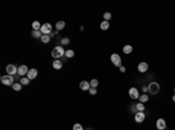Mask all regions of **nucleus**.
<instances>
[{"label":"nucleus","mask_w":175,"mask_h":130,"mask_svg":"<svg viewBox=\"0 0 175 130\" xmlns=\"http://www.w3.org/2000/svg\"><path fill=\"white\" fill-rule=\"evenodd\" d=\"M65 53V51L63 50V48L62 47H55L53 50H51V56L54 57V58H60V57H62Z\"/></svg>","instance_id":"f257e3e1"},{"label":"nucleus","mask_w":175,"mask_h":130,"mask_svg":"<svg viewBox=\"0 0 175 130\" xmlns=\"http://www.w3.org/2000/svg\"><path fill=\"white\" fill-rule=\"evenodd\" d=\"M1 83L6 86H13L14 84V79L13 76H10V74H6V76H3L1 77Z\"/></svg>","instance_id":"f03ea898"},{"label":"nucleus","mask_w":175,"mask_h":130,"mask_svg":"<svg viewBox=\"0 0 175 130\" xmlns=\"http://www.w3.org/2000/svg\"><path fill=\"white\" fill-rule=\"evenodd\" d=\"M148 91H149V93H152V94L159 93V91H160V85H159L158 83L153 81V83H151L148 85Z\"/></svg>","instance_id":"7ed1b4c3"},{"label":"nucleus","mask_w":175,"mask_h":130,"mask_svg":"<svg viewBox=\"0 0 175 130\" xmlns=\"http://www.w3.org/2000/svg\"><path fill=\"white\" fill-rule=\"evenodd\" d=\"M111 62L113 63L115 66H117V67L121 66V58L118 53H112L111 55Z\"/></svg>","instance_id":"20e7f679"},{"label":"nucleus","mask_w":175,"mask_h":130,"mask_svg":"<svg viewBox=\"0 0 175 130\" xmlns=\"http://www.w3.org/2000/svg\"><path fill=\"white\" fill-rule=\"evenodd\" d=\"M41 33L43 35H48V34L51 33V24L50 23H43L41 26Z\"/></svg>","instance_id":"39448f33"},{"label":"nucleus","mask_w":175,"mask_h":130,"mask_svg":"<svg viewBox=\"0 0 175 130\" xmlns=\"http://www.w3.org/2000/svg\"><path fill=\"white\" fill-rule=\"evenodd\" d=\"M6 72H7V74L13 76V74H17L18 69H17L15 65H13V64H8V65L6 66Z\"/></svg>","instance_id":"423d86ee"},{"label":"nucleus","mask_w":175,"mask_h":130,"mask_svg":"<svg viewBox=\"0 0 175 130\" xmlns=\"http://www.w3.org/2000/svg\"><path fill=\"white\" fill-rule=\"evenodd\" d=\"M145 117H146V115H145V113H144V112H138V113H135L134 120H135V122L141 123V122H144Z\"/></svg>","instance_id":"0eeeda50"},{"label":"nucleus","mask_w":175,"mask_h":130,"mask_svg":"<svg viewBox=\"0 0 175 130\" xmlns=\"http://www.w3.org/2000/svg\"><path fill=\"white\" fill-rule=\"evenodd\" d=\"M28 67L27 65H20V66L18 67V74L19 76H26L28 73Z\"/></svg>","instance_id":"6e6552de"},{"label":"nucleus","mask_w":175,"mask_h":130,"mask_svg":"<svg viewBox=\"0 0 175 130\" xmlns=\"http://www.w3.org/2000/svg\"><path fill=\"white\" fill-rule=\"evenodd\" d=\"M130 97L132 98V99H139V97H140V94H139V91L135 88V87H132V88H130Z\"/></svg>","instance_id":"1a4fd4ad"},{"label":"nucleus","mask_w":175,"mask_h":130,"mask_svg":"<svg viewBox=\"0 0 175 130\" xmlns=\"http://www.w3.org/2000/svg\"><path fill=\"white\" fill-rule=\"evenodd\" d=\"M156 128L158 130H165L166 129V121L163 119H159L156 121Z\"/></svg>","instance_id":"9d476101"},{"label":"nucleus","mask_w":175,"mask_h":130,"mask_svg":"<svg viewBox=\"0 0 175 130\" xmlns=\"http://www.w3.org/2000/svg\"><path fill=\"white\" fill-rule=\"evenodd\" d=\"M147 70H148V64L145 63V62H142V63H140L138 65V71H139V72L144 73V72H146Z\"/></svg>","instance_id":"9b49d317"},{"label":"nucleus","mask_w":175,"mask_h":130,"mask_svg":"<svg viewBox=\"0 0 175 130\" xmlns=\"http://www.w3.org/2000/svg\"><path fill=\"white\" fill-rule=\"evenodd\" d=\"M90 83H88V81H85V80H83V81H81L79 83V88H81L82 91H89L90 90Z\"/></svg>","instance_id":"f8f14e48"},{"label":"nucleus","mask_w":175,"mask_h":130,"mask_svg":"<svg viewBox=\"0 0 175 130\" xmlns=\"http://www.w3.org/2000/svg\"><path fill=\"white\" fill-rule=\"evenodd\" d=\"M36 76H37V70L36 69H30V70L28 71L27 78H29V79H35Z\"/></svg>","instance_id":"ddd939ff"},{"label":"nucleus","mask_w":175,"mask_h":130,"mask_svg":"<svg viewBox=\"0 0 175 130\" xmlns=\"http://www.w3.org/2000/svg\"><path fill=\"white\" fill-rule=\"evenodd\" d=\"M62 65H63V64H62V62H61V60H58V59H55L54 63H53V67H54V69H56V70H60L61 67H62Z\"/></svg>","instance_id":"4468645a"},{"label":"nucleus","mask_w":175,"mask_h":130,"mask_svg":"<svg viewBox=\"0 0 175 130\" xmlns=\"http://www.w3.org/2000/svg\"><path fill=\"white\" fill-rule=\"evenodd\" d=\"M110 28V23H109V21H102L101 22V29L102 30H108Z\"/></svg>","instance_id":"2eb2a0df"},{"label":"nucleus","mask_w":175,"mask_h":130,"mask_svg":"<svg viewBox=\"0 0 175 130\" xmlns=\"http://www.w3.org/2000/svg\"><path fill=\"white\" fill-rule=\"evenodd\" d=\"M132 50H133V48H132V45H130V44H127V45H125V47L123 48V52L126 53V55L131 53Z\"/></svg>","instance_id":"dca6fc26"},{"label":"nucleus","mask_w":175,"mask_h":130,"mask_svg":"<svg viewBox=\"0 0 175 130\" xmlns=\"http://www.w3.org/2000/svg\"><path fill=\"white\" fill-rule=\"evenodd\" d=\"M42 35H43V34L41 33V30H33V31H32V36L35 37V38H39V37L41 38Z\"/></svg>","instance_id":"f3484780"},{"label":"nucleus","mask_w":175,"mask_h":130,"mask_svg":"<svg viewBox=\"0 0 175 130\" xmlns=\"http://www.w3.org/2000/svg\"><path fill=\"white\" fill-rule=\"evenodd\" d=\"M55 27H56V29L57 30H62L64 27H65V22H64V21H58Z\"/></svg>","instance_id":"a211bd4d"},{"label":"nucleus","mask_w":175,"mask_h":130,"mask_svg":"<svg viewBox=\"0 0 175 130\" xmlns=\"http://www.w3.org/2000/svg\"><path fill=\"white\" fill-rule=\"evenodd\" d=\"M32 26H33V30H40L41 29V24L39 21H34Z\"/></svg>","instance_id":"6ab92c4d"},{"label":"nucleus","mask_w":175,"mask_h":130,"mask_svg":"<svg viewBox=\"0 0 175 130\" xmlns=\"http://www.w3.org/2000/svg\"><path fill=\"white\" fill-rule=\"evenodd\" d=\"M139 101H140L141 104H144V102H147V101H148L147 94H142V95H140V97H139Z\"/></svg>","instance_id":"aec40b11"},{"label":"nucleus","mask_w":175,"mask_h":130,"mask_svg":"<svg viewBox=\"0 0 175 130\" xmlns=\"http://www.w3.org/2000/svg\"><path fill=\"white\" fill-rule=\"evenodd\" d=\"M135 107H137V110H139V112H144V110H145V105L141 104V102L137 104V105H135Z\"/></svg>","instance_id":"412c9836"},{"label":"nucleus","mask_w":175,"mask_h":130,"mask_svg":"<svg viewBox=\"0 0 175 130\" xmlns=\"http://www.w3.org/2000/svg\"><path fill=\"white\" fill-rule=\"evenodd\" d=\"M41 41H42L43 43H48V42L50 41V36H49V35H42V37H41Z\"/></svg>","instance_id":"4be33fe9"},{"label":"nucleus","mask_w":175,"mask_h":130,"mask_svg":"<svg viewBox=\"0 0 175 130\" xmlns=\"http://www.w3.org/2000/svg\"><path fill=\"white\" fill-rule=\"evenodd\" d=\"M74 55H75V52H74L72 50H67V51H65V53H64V56L68 57V58H71V57H74Z\"/></svg>","instance_id":"5701e85b"},{"label":"nucleus","mask_w":175,"mask_h":130,"mask_svg":"<svg viewBox=\"0 0 175 130\" xmlns=\"http://www.w3.org/2000/svg\"><path fill=\"white\" fill-rule=\"evenodd\" d=\"M29 78H21V80H20V84L21 85H28V84H29Z\"/></svg>","instance_id":"b1692460"},{"label":"nucleus","mask_w":175,"mask_h":130,"mask_svg":"<svg viewBox=\"0 0 175 130\" xmlns=\"http://www.w3.org/2000/svg\"><path fill=\"white\" fill-rule=\"evenodd\" d=\"M13 90L14 91H20L21 90V84H19V83H14L13 84Z\"/></svg>","instance_id":"393cba45"},{"label":"nucleus","mask_w":175,"mask_h":130,"mask_svg":"<svg viewBox=\"0 0 175 130\" xmlns=\"http://www.w3.org/2000/svg\"><path fill=\"white\" fill-rule=\"evenodd\" d=\"M90 86L94 87V88H96V87L98 86V80L97 79H92L91 80V83H90Z\"/></svg>","instance_id":"a878e982"},{"label":"nucleus","mask_w":175,"mask_h":130,"mask_svg":"<svg viewBox=\"0 0 175 130\" xmlns=\"http://www.w3.org/2000/svg\"><path fill=\"white\" fill-rule=\"evenodd\" d=\"M72 130H83V127H82V124L76 123V124H74V128H72Z\"/></svg>","instance_id":"bb28decb"},{"label":"nucleus","mask_w":175,"mask_h":130,"mask_svg":"<svg viewBox=\"0 0 175 130\" xmlns=\"http://www.w3.org/2000/svg\"><path fill=\"white\" fill-rule=\"evenodd\" d=\"M112 17V15H111V13H109V12H106V13H104V19H105V21H109L110 19Z\"/></svg>","instance_id":"cd10ccee"},{"label":"nucleus","mask_w":175,"mask_h":130,"mask_svg":"<svg viewBox=\"0 0 175 130\" xmlns=\"http://www.w3.org/2000/svg\"><path fill=\"white\" fill-rule=\"evenodd\" d=\"M89 92H90L91 95H95V94L97 93V91H96V88H94V87H90V90H89Z\"/></svg>","instance_id":"c85d7f7f"},{"label":"nucleus","mask_w":175,"mask_h":130,"mask_svg":"<svg viewBox=\"0 0 175 130\" xmlns=\"http://www.w3.org/2000/svg\"><path fill=\"white\" fill-rule=\"evenodd\" d=\"M69 42H70L69 38H62V43H63V44H68Z\"/></svg>","instance_id":"c756f323"},{"label":"nucleus","mask_w":175,"mask_h":130,"mask_svg":"<svg viewBox=\"0 0 175 130\" xmlns=\"http://www.w3.org/2000/svg\"><path fill=\"white\" fill-rule=\"evenodd\" d=\"M119 69H120V71H121V72H125V71H126V69H125L124 66H120V67H119Z\"/></svg>","instance_id":"7c9ffc66"},{"label":"nucleus","mask_w":175,"mask_h":130,"mask_svg":"<svg viewBox=\"0 0 175 130\" xmlns=\"http://www.w3.org/2000/svg\"><path fill=\"white\" fill-rule=\"evenodd\" d=\"M173 101H174V102H175V94H174V95H173Z\"/></svg>","instance_id":"2f4dec72"},{"label":"nucleus","mask_w":175,"mask_h":130,"mask_svg":"<svg viewBox=\"0 0 175 130\" xmlns=\"http://www.w3.org/2000/svg\"><path fill=\"white\" fill-rule=\"evenodd\" d=\"M174 92H175V87H174Z\"/></svg>","instance_id":"473e14b6"},{"label":"nucleus","mask_w":175,"mask_h":130,"mask_svg":"<svg viewBox=\"0 0 175 130\" xmlns=\"http://www.w3.org/2000/svg\"><path fill=\"white\" fill-rule=\"evenodd\" d=\"M88 130H91V129H88Z\"/></svg>","instance_id":"72a5a7b5"}]
</instances>
